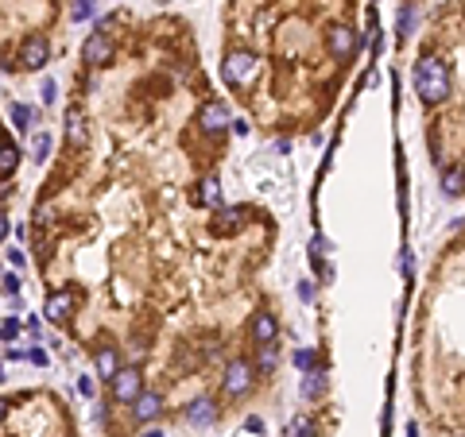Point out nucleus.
<instances>
[{
    "instance_id": "nucleus-1",
    "label": "nucleus",
    "mask_w": 465,
    "mask_h": 437,
    "mask_svg": "<svg viewBox=\"0 0 465 437\" xmlns=\"http://www.w3.org/2000/svg\"><path fill=\"white\" fill-rule=\"evenodd\" d=\"M357 50V0H229L221 74L260 128H310Z\"/></svg>"
},
{
    "instance_id": "nucleus-2",
    "label": "nucleus",
    "mask_w": 465,
    "mask_h": 437,
    "mask_svg": "<svg viewBox=\"0 0 465 437\" xmlns=\"http://www.w3.org/2000/svg\"><path fill=\"white\" fill-rule=\"evenodd\" d=\"M411 86L426 120V144L442 166L446 194H465V0L435 12L430 35L411 66Z\"/></svg>"
},
{
    "instance_id": "nucleus-3",
    "label": "nucleus",
    "mask_w": 465,
    "mask_h": 437,
    "mask_svg": "<svg viewBox=\"0 0 465 437\" xmlns=\"http://www.w3.org/2000/svg\"><path fill=\"white\" fill-rule=\"evenodd\" d=\"M28 117H31L28 105H16V108H12V120H20V128H28Z\"/></svg>"
}]
</instances>
